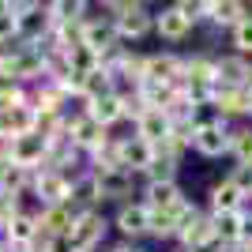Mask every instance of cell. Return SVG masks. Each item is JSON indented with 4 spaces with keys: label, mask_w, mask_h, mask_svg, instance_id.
I'll use <instances>...</instances> for the list:
<instances>
[{
    "label": "cell",
    "mask_w": 252,
    "mask_h": 252,
    "mask_svg": "<svg viewBox=\"0 0 252 252\" xmlns=\"http://www.w3.org/2000/svg\"><path fill=\"white\" fill-rule=\"evenodd\" d=\"M38 203H23L15 215L8 219V226L0 230V245L4 249H27V245H38Z\"/></svg>",
    "instance_id": "7"
},
{
    "label": "cell",
    "mask_w": 252,
    "mask_h": 252,
    "mask_svg": "<svg viewBox=\"0 0 252 252\" xmlns=\"http://www.w3.org/2000/svg\"><path fill=\"white\" fill-rule=\"evenodd\" d=\"M11 15L19 23V45H45L53 34L49 4L42 0H11Z\"/></svg>",
    "instance_id": "3"
},
{
    "label": "cell",
    "mask_w": 252,
    "mask_h": 252,
    "mask_svg": "<svg viewBox=\"0 0 252 252\" xmlns=\"http://www.w3.org/2000/svg\"><path fill=\"white\" fill-rule=\"evenodd\" d=\"M185 200V189L177 181H143L139 185V203L147 211H173Z\"/></svg>",
    "instance_id": "16"
},
{
    "label": "cell",
    "mask_w": 252,
    "mask_h": 252,
    "mask_svg": "<svg viewBox=\"0 0 252 252\" xmlns=\"http://www.w3.org/2000/svg\"><path fill=\"white\" fill-rule=\"evenodd\" d=\"M98 11H105L113 19L121 45L143 42L147 34H155V11L147 4H139V0H105V4H98Z\"/></svg>",
    "instance_id": "1"
},
{
    "label": "cell",
    "mask_w": 252,
    "mask_h": 252,
    "mask_svg": "<svg viewBox=\"0 0 252 252\" xmlns=\"http://www.w3.org/2000/svg\"><path fill=\"white\" fill-rule=\"evenodd\" d=\"M230 252H252V245H233Z\"/></svg>",
    "instance_id": "39"
},
{
    "label": "cell",
    "mask_w": 252,
    "mask_h": 252,
    "mask_svg": "<svg viewBox=\"0 0 252 252\" xmlns=\"http://www.w3.org/2000/svg\"><path fill=\"white\" fill-rule=\"evenodd\" d=\"M98 181V192H102V203H128V200H136L139 196V177H132L128 169H105V173H94Z\"/></svg>",
    "instance_id": "13"
},
{
    "label": "cell",
    "mask_w": 252,
    "mask_h": 252,
    "mask_svg": "<svg viewBox=\"0 0 252 252\" xmlns=\"http://www.w3.org/2000/svg\"><path fill=\"white\" fill-rule=\"evenodd\" d=\"M211 200H207V207H211V215H230V211H245V192L233 185L230 177H222V181H215L211 185V192H207Z\"/></svg>",
    "instance_id": "24"
},
{
    "label": "cell",
    "mask_w": 252,
    "mask_h": 252,
    "mask_svg": "<svg viewBox=\"0 0 252 252\" xmlns=\"http://www.w3.org/2000/svg\"><path fill=\"white\" fill-rule=\"evenodd\" d=\"M173 8H177L181 15L192 23V27H196V23H203V0H177Z\"/></svg>",
    "instance_id": "35"
},
{
    "label": "cell",
    "mask_w": 252,
    "mask_h": 252,
    "mask_svg": "<svg viewBox=\"0 0 252 252\" xmlns=\"http://www.w3.org/2000/svg\"><path fill=\"white\" fill-rule=\"evenodd\" d=\"M128 98H132V94H117V91H109V94H102V98H91V102L83 105V113L91 117V121H98L105 132H113V125L128 121Z\"/></svg>",
    "instance_id": "14"
},
{
    "label": "cell",
    "mask_w": 252,
    "mask_h": 252,
    "mask_svg": "<svg viewBox=\"0 0 252 252\" xmlns=\"http://www.w3.org/2000/svg\"><path fill=\"white\" fill-rule=\"evenodd\" d=\"M68 64H72V72H79V75L102 72V57H98V53H91L87 45H75V49L68 53Z\"/></svg>",
    "instance_id": "32"
},
{
    "label": "cell",
    "mask_w": 252,
    "mask_h": 252,
    "mask_svg": "<svg viewBox=\"0 0 252 252\" xmlns=\"http://www.w3.org/2000/svg\"><path fill=\"white\" fill-rule=\"evenodd\" d=\"M169 252H185V249H169Z\"/></svg>",
    "instance_id": "41"
},
{
    "label": "cell",
    "mask_w": 252,
    "mask_h": 252,
    "mask_svg": "<svg viewBox=\"0 0 252 252\" xmlns=\"http://www.w3.org/2000/svg\"><path fill=\"white\" fill-rule=\"evenodd\" d=\"M0 75L15 79L19 87H34L38 79H45V64L38 45H11L0 49Z\"/></svg>",
    "instance_id": "2"
},
{
    "label": "cell",
    "mask_w": 252,
    "mask_h": 252,
    "mask_svg": "<svg viewBox=\"0 0 252 252\" xmlns=\"http://www.w3.org/2000/svg\"><path fill=\"white\" fill-rule=\"evenodd\" d=\"M117 143H121V169H128L132 177H143L147 166L155 162V147L143 143L139 136H117Z\"/></svg>",
    "instance_id": "18"
},
{
    "label": "cell",
    "mask_w": 252,
    "mask_h": 252,
    "mask_svg": "<svg viewBox=\"0 0 252 252\" xmlns=\"http://www.w3.org/2000/svg\"><path fill=\"white\" fill-rule=\"evenodd\" d=\"M75 215H79V211H75L72 203L38 211V241H49V237H64V233H72Z\"/></svg>",
    "instance_id": "20"
},
{
    "label": "cell",
    "mask_w": 252,
    "mask_h": 252,
    "mask_svg": "<svg viewBox=\"0 0 252 252\" xmlns=\"http://www.w3.org/2000/svg\"><path fill=\"white\" fill-rule=\"evenodd\" d=\"M4 11H11V0H0V15H4Z\"/></svg>",
    "instance_id": "40"
},
{
    "label": "cell",
    "mask_w": 252,
    "mask_h": 252,
    "mask_svg": "<svg viewBox=\"0 0 252 252\" xmlns=\"http://www.w3.org/2000/svg\"><path fill=\"white\" fill-rule=\"evenodd\" d=\"M8 158H11L19 169H27V173H38V169H45L49 143H45L38 132H31V136H19V139H11V143H8Z\"/></svg>",
    "instance_id": "12"
},
{
    "label": "cell",
    "mask_w": 252,
    "mask_h": 252,
    "mask_svg": "<svg viewBox=\"0 0 252 252\" xmlns=\"http://www.w3.org/2000/svg\"><path fill=\"white\" fill-rule=\"evenodd\" d=\"M230 158L233 166H252V125H241L230 132Z\"/></svg>",
    "instance_id": "29"
},
{
    "label": "cell",
    "mask_w": 252,
    "mask_h": 252,
    "mask_svg": "<svg viewBox=\"0 0 252 252\" xmlns=\"http://www.w3.org/2000/svg\"><path fill=\"white\" fill-rule=\"evenodd\" d=\"M155 34L162 38V42H169V45H177V42H185L192 34V23L181 15L173 4H166V8H158L155 11Z\"/></svg>",
    "instance_id": "23"
},
{
    "label": "cell",
    "mask_w": 252,
    "mask_h": 252,
    "mask_svg": "<svg viewBox=\"0 0 252 252\" xmlns=\"http://www.w3.org/2000/svg\"><path fill=\"white\" fill-rule=\"evenodd\" d=\"M177 249H185V252H196V249H203V245H211L215 241V233H211V211H196L185 226L177 230Z\"/></svg>",
    "instance_id": "22"
},
{
    "label": "cell",
    "mask_w": 252,
    "mask_h": 252,
    "mask_svg": "<svg viewBox=\"0 0 252 252\" xmlns=\"http://www.w3.org/2000/svg\"><path fill=\"white\" fill-rule=\"evenodd\" d=\"M38 132V113H34L31 102H19V105H8L0 109V139H19V136H31Z\"/></svg>",
    "instance_id": "15"
},
{
    "label": "cell",
    "mask_w": 252,
    "mask_h": 252,
    "mask_svg": "<svg viewBox=\"0 0 252 252\" xmlns=\"http://www.w3.org/2000/svg\"><path fill=\"white\" fill-rule=\"evenodd\" d=\"M185 75V57L169 49H158L143 57V83H158V87H177Z\"/></svg>",
    "instance_id": "9"
},
{
    "label": "cell",
    "mask_w": 252,
    "mask_h": 252,
    "mask_svg": "<svg viewBox=\"0 0 252 252\" xmlns=\"http://www.w3.org/2000/svg\"><path fill=\"white\" fill-rule=\"evenodd\" d=\"M169 132H173V125H169V117L158 113V109H143V113L132 121V136H139L143 143H151V147H162L169 139Z\"/></svg>",
    "instance_id": "21"
},
{
    "label": "cell",
    "mask_w": 252,
    "mask_h": 252,
    "mask_svg": "<svg viewBox=\"0 0 252 252\" xmlns=\"http://www.w3.org/2000/svg\"><path fill=\"white\" fill-rule=\"evenodd\" d=\"M207 109L219 121L230 125V117H245V91H233V87H215V94H211Z\"/></svg>",
    "instance_id": "27"
},
{
    "label": "cell",
    "mask_w": 252,
    "mask_h": 252,
    "mask_svg": "<svg viewBox=\"0 0 252 252\" xmlns=\"http://www.w3.org/2000/svg\"><path fill=\"white\" fill-rule=\"evenodd\" d=\"M230 42H233V53H237V57H245V61L252 57V15L230 31Z\"/></svg>",
    "instance_id": "33"
},
{
    "label": "cell",
    "mask_w": 252,
    "mask_h": 252,
    "mask_svg": "<svg viewBox=\"0 0 252 252\" xmlns=\"http://www.w3.org/2000/svg\"><path fill=\"white\" fill-rule=\"evenodd\" d=\"M68 196H72V177L68 173H61V169H38V173H31V200L42 211L68 203Z\"/></svg>",
    "instance_id": "5"
},
{
    "label": "cell",
    "mask_w": 252,
    "mask_h": 252,
    "mask_svg": "<svg viewBox=\"0 0 252 252\" xmlns=\"http://www.w3.org/2000/svg\"><path fill=\"white\" fill-rule=\"evenodd\" d=\"M109 230H113V222H109L105 211H79L68 237H72L75 252H98L109 237Z\"/></svg>",
    "instance_id": "4"
},
{
    "label": "cell",
    "mask_w": 252,
    "mask_h": 252,
    "mask_svg": "<svg viewBox=\"0 0 252 252\" xmlns=\"http://www.w3.org/2000/svg\"><path fill=\"white\" fill-rule=\"evenodd\" d=\"M68 203H72L75 211H102V192H98V181H94L91 169H83V173L72 177V196H68Z\"/></svg>",
    "instance_id": "25"
},
{
    "label": "cell",
    "mask_w": 252,
    "mask_h": 252,
    "mask_svg": "<svg viewBox=\"0 0 252 252\" xmlns=\"http://www.w3.org/2000/svg\"><path fill=\"white\" fill-rule=\"evenodd\" d=\"M79 45H87L91 53L98 57H109L113 49H121V38H117V27L109 15H87L83 19V31H79Z\"/></svg>",
    "instance_id": "10"
},
{
    "label": "cell",
    "mask_w": 252,
    "mask_h": 252,
    "mask_svg": "<svg viewBox=\"0 0 252 252\" xmlns=\"http://www.w3.org/2000/svg\"><path fill=\"white\" fill-rule=\"evenodd\" d=\"M230 181L245 192V200H252V166H233L230 169Z\"/></svg>",
    "instance_id": "34"
},
{
    "label": "cell",
    "mask_w": 252,
    "mask_h": 252,
    "mask_svg": "<svg viewBox=\"0 0 252 252\" xmlns=\"http://www.w3.org/2000/svg\"><path fill=\"white\" fill-rule=\"evenodd\" d=\"M177 169H181V162H177L173 155H162V151H155V162L147 166L143 181H177Z\"/></svg>",
    "instance_id": "30"
},
{
    "label": "cell",
    "mask_w": 252,
    "mask_h": 252,
    "mask_svg": "<svg viewBox=\"0 0 252 252\" xmlns=\"http://www.w3.org/2000/svg\"><path fill=\"white\" fill-rule=\"evenodd\" d=\"M98 252H143L139 245H128V241H117V245H109V249H98Z\"/></svg>",
    "instance_id": "37"
},
{
    "label": "cell",
    "mask_w": 252,
    "mask_h": 252,
    "mask_svg": "<svg viewBox=\"0 0 252 252\" xmlns=\"http://www.w3.org/2000/svg\"><path fill=\"white\" fill-rule=\"evenodd\" d=\"M245 117H252V83L245 87Z\"/></svg>",
    "instance_id": "38"
},
{
    "label": "cell",
    "mask_w": 252,
    "mask_h": 252,
    "mask_svg": "<svg viewBox=\"0 0 252 252\" xmlns=\"http://www.w3.org/2000/svg\"><path fill=\"white\" fill-rule=\"evenodd\" d=\"M252 83V64L237 53H226V57H215V87H233V91H245Z\"/></svg>",
    "instance_id": "17"
},
{
    "label": "cell",
    "mask_w": 252,
    "mask_h": 252,
    "mask_svg": "<svg viewBox=\"0 0 252 252\" xmlns=\"http://www.w3.org/2000/svg\"><path fill=\"white\" fill-rule=\"evenodd\" d=\"M64 136H68V143H72L79 155H94L113 132H105V128L98 125V121H91L83 109H72L68 121H64Z\"/></svg>",
    "instance_id": "6"
},
{
    "label": "cell",
    "mask_w": 252,
    "mask_h": 252,
    "mask_svg": "<svg viewBox=\"0 0 252 252\" xmlns=\"http://www.w3.org/2000/svg\"><path fill=\"white\" fill-rule=\"evenodd\" d=\"M147 237H155V241H173V237H177V222H173L169 211H151Z\"/></svg>",
    "instance_id": "31"
},
{
    "label": "cell",
    "mask_w": 252,
    "mask_h": 252,
    "mask_svg": "<svg viewBox=\"0 0 252 252\" xmlns=\"http://www.w3.org/2000/svg\"><path fill=\"white\" fill-rule=\"evenodd\" d=\"M211 233L222 249H233L241 245V233H245V211H230V215H211Z\"/></svg>",
    "instance_id": "26"
},
{
    "label": "cell",
    "mask_w": 252,
    "mask_h": 252,
    "mask_svg": "<svg viewBox=\"0 0 252 252\" xmlns=\"http://www.w3.org/2000/svg\"><path fill=\"white\" fill-rule=\"evenodd\" d=\"M203 19L219 31H233L237 23L249 19V4H241V0H203Z\"/></svg>",
    "instance_id": "19"
},
{
    "label": "cell",
    "mask_w": 252,
    "mask_h": 252,
    "mask_svg": "<svg viewBox=\"0 0 252 252\" xmlns=\"http://www.w3.org/2000/svg\"><path fill=\"white\" fill-rule=\"evenodd\" d=\"M87 15H91L87 0H49V19L57 27H79Z\"/></svg>",
    "instance_id": "28"
},
{
    "label": "cell",
    "mask_w": 252,
    "mask_h": 252,
    "mask_svg": "<svg viewBox=\"0 0 252 252\" xmlns=\"http://www.w3.org/2000/svg\"><path fill=\"white\" fill-rule=\"evenodd\" d=\"M147 219H151V211L143 207L139 200H128V203H121V207L113 211V230L121 233V241H128V245H139L143 237H147Z\"/></svg>",
    "instance_id": "11"
},
{
    "label": "cell",
    "mask_w": 252,
    "mask_h": 252,
    "mask_svg": "<svg viewBox=\"0 0 252 252\" xmlns=\"http://www.w3.org/2000/svg\"><path fill=\"white\" fill-rule=\"evenodd\" d=\"M230 132L233 128L226 125V121H219V117H207L203 125H196V132H192V151L203 158H222L230 155Z\"/></svg>",
    "instance_id": "8"
},
{
    "label": "cell",
    "mask_w": 252,
    "mask_h": 252,
    "mask_svg": "<svg viewBox=\"0 0 252 252\" xmlns=\"http://www.w3.org/2000/svg\"><path fill=\"white\" fill-rule=\"evenodd\" d=\"M45 252H75V245H72V237L64 233V237H49V241H38Z\"/></svg>",
    "instance_id": "36"
}]
</instances>
